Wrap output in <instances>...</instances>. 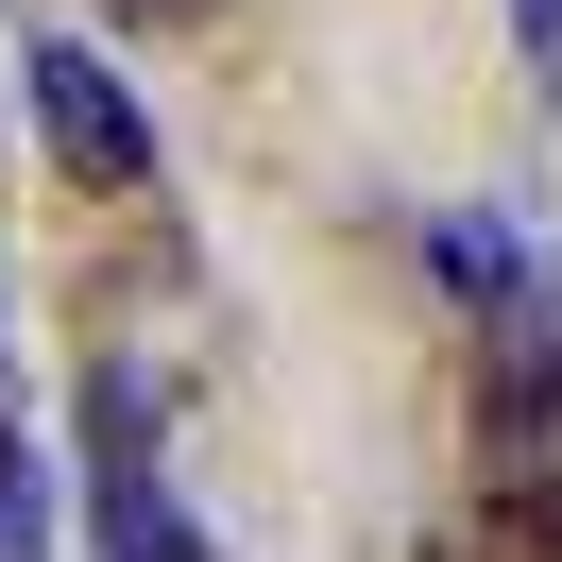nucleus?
Masks as SVG:
<instances>
[{"instance_id": "nucleus-5", "label": "nucleus", "mask_w": 562, "mask_h": 562, "mask_svg": "<svg viewBox=\"0 0 562 562\" xmlns=\"http://www.w3.org/2000/svg\"><path fill=\"white\" fill-rule=\"evenodd\" d=\"M0 358H18V341H0Z\"/></svg>"}, {"instance_id": "nucleus-3", "label": "nucleus", "mask_w": 562, "mask_h": 562, "mask_svg": "<svg viewBox=\"0 0 562 562\" xmlns=\"http://www.w3.org/2000/svg\"><path fill=\"white\" fill-rule=\"evenodd\" d=\"M426 273H443L460 290V307H528V290H546V256H528V222H494V205H443V222H426Z\"/></svg>"}, {"instance_id": "nucleus-1", "label": "nucleus", "mask_w": 562, "mask_h": 562, "mask_svg": "<svg viewBox=\"0 0 562 562\" xmlns=\"http://www.w3.org/2000/svg\"><path fill=\"white\" fill-rule=\"evenodd\" d=\"M86 546H103V562H205L188 494L154 477V375H137V358L86 375Z\"/></svg>"}, {"instance_id": "nucleus-2", "label": "nucleus", "mask_w": 562, "mask_h": 562, "mask_svg": "<svg viewBox=\"0 0 562 562\" xmlns=\"http://www.w3.org/2000/svg\"><path fill=\"white\" fill-rule=\"evenodd\" d=\"M18 86H35V137H52V171H69V188H154V103H137L86 35H35V52H18Z\"/></svg>"}, {"instance_id": "nucleus-4", "label": "nucleus", "mask_w": 562, "mask_h": 562, "mask_svg": "<svg viewBox=\"0 0 562 562\" xmlns=\"http://www.w3.org/2000/svg\"><path fill=\"white\" fill-rule=\"evenodd\" d=\"M512 52H528V69H562V0H512Z\"/></svg>"}]
</instances>
